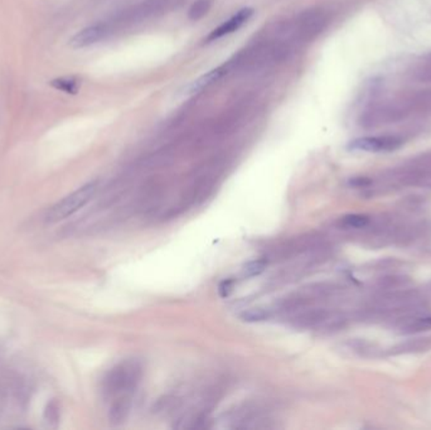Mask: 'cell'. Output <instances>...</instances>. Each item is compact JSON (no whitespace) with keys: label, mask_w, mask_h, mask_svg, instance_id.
<instances>
[{"label":"cell","mask_w":431,"mask_h":430,"mask_svg":"<svg viewBox=\"0 0 431 430\" xmlns=\"http://www.w3.org/2000/svg\"><path fill=\"white\" fill-rule=\"evenodd\" d=\"M96 190H97V182H90L80 187L79 190H75L71 195H66L61 201L57 202L47 210L45 216V222L56 224L65 218L72 216L73 213H77L86 203L91 201V198L95 195Z\"/></svg>","instance_id":"cell-1"},{"label":"cell","mask_w":431,"mask_h":430,"mask_svg":"<svg viewBox=\"0 0 431 430\" xmlns=\"http://www.w3.org/2000/svg\"><path fill=\"white\" fill-rule=\"evenodd\" d=\"M138 379V370L135 366L124 365L112 370L105 380V392L107 395H120L119 397H129L128 391L134 387ZM118 399V397H116Z\"/></svg>","instance_id":"cell-2"},{"label":"cell","mask_w":431,"mask_h":430,"mask_svg":"<svg viewBox=\"0 0 431 430\" xmlns=\"http://www.w3.org/2000/svg\"><path fill=\"white\" fill-rule=\"evenodd\" d=\"M403 146V140L398 136H364L348 143V151H366V153H387L398 151Z\"/></svg>","instance_id":"cell-3"},{"label":"cell","mask_w":431,"mask_h":430,"mask_svg":"<svg viewBox=\"0 0 431 430\" xmlns=\"http://www.w3.org/2000/svg\"><path fill=\"white\" fill-rule=\"evenodd\" d=\"M252 14H253V11L251 8H244V9L237 11L235 16H232L230 19H227L226 22L219 24L217 28L213 29L207 37V42H213V41L224 38L229 34L235 33L252 17Z\"/></svg>","instance_id":"cell-4"},{"label":"cell","mask_w":431,"mask_h":430,"mask_svg":"<svg viewBox=\"0 0 431 430\" xmlns=\"http://www.w3.org/2000/svg\"><path fill=\"white\" fill-rule=\"evenodd\" d=\"M107 34V28L102 24H95L86 28L81 29L70 39V45L72 48H84L89 45H95L104 38Z\"/></svg>","instance_id":"cell-5"},{"label":"cell","mask_w":431,"mask_h":430,"mask_svg":"<svg viewBox=\"0 0 431 430\" xmlns=\"http://www.w3.org/2000/svg\"><path fill=\"white\" fill-rule=\"evenodd\" d=\"M226 71H227L226 66H219V68H213L211 71H208L207 73L202 75L201 77L195 80L187 87V94L195 95V94H198V92H201L203 90L207 89L209 86H212L214 82H217L219 78L224 76Z\"/></svg>","instance_id":"cell-6"},{"label":"cell","mask_w":431,"mask_h":430,"mask_svg":"<svg viewBox=\"0 0 431 430\" xmlns=\"http://www.w3.org/2000/svg\"><path fill=\"white\" fill-rule=\"evenodd\" d=\"M52 87L60 90L62 92H66L70 95H76L79 92L80 82L77 78L75 77H60L52 80L50 82Z\"/></svg>","instance_id":"cell-7"},{"label":"cell","mask_w":431,"mask_h":430,"mask_svg":"<svg viewBox=\"0 0 431 430\" xmlns=\"http://www.w3.org/2000/svg\"><path fill=\"white\" fill-rule=\"evenodd\" d=\"M342 224L347 226L349 229H364L367 225L370 224V217L366 215H359V213H353L347 215L342 218Z\"/></svg>","instance_id":"cell-8"},{"label":"cell","mask_w":431,"mask_h":430,"mask_svg":"<svg viewBox=\"0 0 431 430\" xmlns=\"http://www.w3.org/2000/svg\"><path fill=\"white\" fill-rule=\"evenodd\" d=\"M209 8H211L209 0H197L190 9V18L192 21H198L207 14Z\"/></svg>","instance_id":"cell-9"},{"label":"cell","mask_w":431,"mask_h":430,"mask_svg":"<svg viewBox=\"0 0 431 430\" xmlns=\"http://www.w3.org/2000/svg\"><path fill=\"white\" fill-rule=\"evenodd\" d=\"M265 268H266L265 260H255V262L246 264V267L244 268V275L245 276H256L258 274L263 273Z\"/></svg>","instance_id":"cell-10"},{"label":"cell","mask_w":431,"mask_h":430,"mask_svg":"<svg viewBox=\"0 0 431 430\" xmlns=\"http://www.w3.org/2000/svg\"><path fill=\"white\" fill-rule=\"evenodd\" d=\"M241 317L246 322H260V321L268 318V313L260 308H252L244 313Z\"/></svg>","instance_id":"cell-11"},{"label":"cell","mask_w":431,"mask_h":430,"mask_svg":"<svg viewBox=\"0 0 431 430\" xmlns=\"http://www.w3.org/2000/svg\"><path fill=\"white\" fill-rule=\"evenodd\" d=\"M231 291H232V281H231V280L224 281L222 284L219 285V293H221V296H227L230 294Z\"/></svg>","instance_id":"cell-12"}]
</instances>
